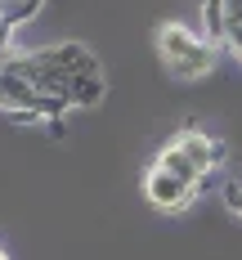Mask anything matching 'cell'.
<instances>
[{
  "instance_id": "cell-2",
  "label": "cell",
  "mask_w": 242,
  "mask_h": 260,
  "mask_svg": "<svg viewBox=\"0 0 242 260\" xmlns=\"http://www.w3.org/2000/svg\"><path fill=\"white\" fill-rule=\"evenodd\" d=\"M215 161H220V144H215L211 135H202V130H180V135L157 153L153 166H161V171H170V175H180V180H188V184H202L211 175Z\"/></svg>"
},
{
  "instance_id": "cell-3",
  "label": "cell",
  "mask_w": 242,
  "mask_h": 260,
  "mask_svg": "<svg viewBox=\"0 0 242 260\" xmlns=\"http://www.w3.org/2000/svg\"><path fill=\"white\" fill-rule=\"evenodd\" d=\"M206 31L215 50H229L242 58V0H206Z\"/></svg>"
},
{
  "instance_id": "cell-5",
  "label": "cell",
  "mask_w": 242,
  "mask_h": 260,
  "mask_svg": "<svg viewBox=\"0 0 242 260\" xmlns=\"http://www.w3.org/2000/svg\"><path fill=\"white\" fill-rule=\"evenodd\" d=\"M36 5H41V0H0V14H5V27L14 31L18 23H27V18L36 14Z\"/></svg>"
},
{
  "instance_id": "cell-1",
  "label": "cell",
  "mask_w": 242,
  "mask_h": 260,
  "mask_svg": "<svg viewBox=\"0 0 242 260\" xmlns=\"http://www.w3.org/2000/svg\"><path fill=\"white\" fill-rule=\"evenodd\" d=\"M157 54H161L166 72L175 81H202L215 68V54L220 50H215L206 36L188 31L184 23H161L157 27Z\"/></svg>"
},
{
  "instance_id": "cell-7",
  "label": "cell",
  "mask_w": 242,
  "mask_h": 260,
  "mask_svg": "<svg viewBox=\"0 0 242 260\" xmlns=\"http://www.w3.org/2000/svg\"><path fill=\"white\" fill-rule=\"evenodd\" d=\"M0 260H9V256H5V251H0Z\"/></svg>"
},
{
  "instance_id": "cell-4",
  "label": "cell",
  "mask_w": 242,
  "mask_h": 260,
  "mask_svg": "<svg viewBox=\"0 0 242 260\" xmlns=\"http://www.w3.org/2000/svg\"><path fill=\"white\" fill-rule=\"evenodd\" d=\"M144 193H148V202L161 211H180L188 207L193 198H197V184L180 180V175H170V171H161V166H153L148 175H144Z\"/></svg>"
},
{
  "instance_id": "cell-6",
  "label": "cell",
  "mask_w": 242,
  "mask_h": 260,
  "mask_svg": "<svg viewBox=\"0 0 242 260\" xmlns=\"http://www.w3.org/2000/svg\"><path fill=\"white\" fill-rule=\"evenodd\" d=\"M224 202H229V211H233V215H242V184H229Z\"/></svg>"
}]
</instances>
